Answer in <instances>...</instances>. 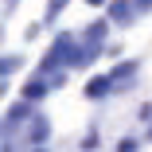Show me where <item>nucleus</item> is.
Here are the masks:
<instances>
[{"instance_id": "f257e3e1", "label": "nucleus", "mask_w": 152, "mask_h": 152, "mask_svg": "<svg viewBox=\"0 0 152 152\" xmlns=\"http://www.w3.org/2000/svg\"><path fill=\"white\" fill-rule=\"evenodd\" d=\"M109 16H113L117 23H125V20H129V4H125V0H117V4L109 8Z\"/></svg>"}, {"instance_id": "f03ea898", "label": "nucleus", "mask_w": 152, "mask_h": 152, "mask_svg": "<svg viewBox=\"0 0 152 152\" xmlns=\"http://www.w3.org/2000/svg\"><path fill=\"white\" fill-rule=\"evenodd\" d=\"M94 4H98V0H94Z\"/></svg>"}]
</instances>
